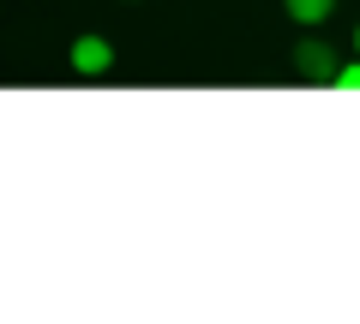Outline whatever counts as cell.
Returning <instances> with one entry per match:
<instances>
[{
    "instance_id": "277c9868",
    "label": "cell",
    "mask_w": 360,
    "mask_h": 324,
    "mask_svg": "<svg viewBox=\"0 0 360 324\" xmlns=\"http://www.w3.org/2000/svg\"><path fill=\"white\" fill-rule=\"evenodd\" d=\"M336 91H360V60H348V66H336V78H330Z\"/></svg>"
},
{
    "instance_id": "7a4b0ae2",
    "label": "cell",
    "mask_w": 360,
    "mask_h": 324,
    "mask_svg": "<svg viewBox=\"0 0 360 324\" xmlns=\"http://www.w3.org/2000/svg\"><path fill=\"white\" fill-rule=\"evenodd\" d=\"M336 66H342V60H336V48H330L324 37H300V42H295V72H300V78H319V84H330Z\"/></svg>"
},
{
    "instance_id": "3957f363",
    "label": "cell",
    "mask_w": 360,
    "mask_h": 324,
    "mask_svg": "<svg viewBox=\"0 0 360 324\" xmlns=\"http://www.w3.org/2000/svg\"><path fill=\"white\" fill-rule=\"evenodd\" d=\"M283 13H288V25H300V30H319V25H330L336 0H283Z\"/></svg>"
},
{
    "instance_id": "5b68a950",
    "label": "cell",
    "mask_w": 360,
    "mask_h": 324,
    "mask_svg": "<svg viewBox=\"0 0 360 324\" xmlns=\"http://www.w3.org/2000/svg\"><path fill=\"white\" fill-rule=\"evenodd\" d=\"M354 48H360V30H354Z\"/></svg>"
},
{
    "instance_id": "6da1fadb",
    "label": "cell",
    "mask_w": 360,
    "mask_h": 324,
    "mask_svg": "<svg viewBox=\"0 0 360 324\" xmlns=\"http://www.w3.org/2000/svg\"><path fill=\"white\" fill-rule=\"evenodd\" d=\"M66 66H72L78 78H108L115 72V42H108L103 30H84V37H72V48H66Z\"/></svg>"
}]
</instances>
